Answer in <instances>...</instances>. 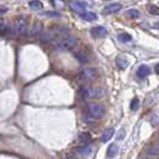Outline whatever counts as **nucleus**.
<instances>
[{"label": "nucleus", "mask_w": 159, "mask_h": 159, "mask_svg": "<svg viewBox=\"0 0 159 159\" xmlns=\"http://www.w3.org/2000/svg\"><path fill=\"white\" fill-rule=\"evenodd\" d=\"M77 39L71 34H65L55 41V47L62 50H71L75 47Z\"/></svg>", "instance_id": "1"}, {"label": "nucleus", "mask_w": 159, "mask_h": 159, "mask_svg": "<svg viewBox=\"0 0 159 159\" xmlns=\"http://www.w3.org/2000/svg\"><path fill=\"white\" fill-rule=\"evenodd\" d=\"M89 115L91 119H102L105 114V108L104 105L99 103H91L89 105Z\"/></svg>", "instance_id": "2"}, {"label": "nucleus", "mask_w": 159, "mask_h": 159, "mask_svg": "<svg viewBox=\"0 0 159 159\" xmlns=\"http://www.w3.org/2000/svg\"><path fill=\"white\" fill-rule=\"evenodd\" d=\"M97 70L93 67H86L79 72V79L83 81H92L97 78Z\"/></svg>", "instance_id": "3"}, {"label": "nucleus", "mask_w": 159, "mask_h": 159, "mask_svg": "<svg viewBox=\"0 0 159 159\" xmlns=\"http://www.w3.org/2000/svg\"><path fill=\"white\" fill-rule=\"evenodd\" d=\"M103 90L99 88H84L81 90V93L84 96L85 99H90V98H97V97H101L103 96Z\"/></svg>", "instance_id": "4"}, {"label": "nucleus", "mask_w": 159, "mask_h": 159, "mask_svg": "<svg viewBox=\"0 0 159 159\" xmlns=\"http://www.w3.org/2000/svg\"><path fill=\"white\" fill-rule=\"evenodd\" d=\"M13 31L16 32L17 35H24L28 31V25L24 19H17L15 24H13Z\"/></svg>", "instance_id": "5"}, {"label": "nucleus", "mask_w": 159, "mask_h": 159, "mask_svg": "<svg viewBox=\"0 0 159 159\" xmlns=\"http://www.w3.org/2000/svg\"><path fill=\"white\" fill-rule=\"evenodd\" d=\"M70 7L73 12H75V13H83L84 11H85V7H86V4H84V2H81V1H71L70 2Z\"/></svg>", "instance_id": "6"}, {"label": "nucleus", "mask_w": 159, "mask_h": 159, "mask_svg": "<svg viewBox=\"0 0 159 159\" xmlns=\"http://www.w3.org/2000/svg\"><path fill=\"white\" fill-rule=\"evenodd\" d=\"M91 35L93 37H105L108 35V30L104 26H95L91 29Z\"/></svg>", "instance_id": "7"}, {"label": "nucleus", "mask_w": 159, "mask_h": 159, "mask_svg": "<svg viewBox=\"0 0 159 159\" xmlns=\"http://www.w3.org/2000/svg\"><path fill=\"white\" fill-rule=\"evenodd\" d=\"M121 8H122V5L120 2H112V4H109L108 6H105L104 13H116Z\"/></svg>", "instance_id": "8"}, {"label": "nucleus", "mask_w": 159, "mask_h": 159, "mask_svg": "<svg viewBox=\"0 0 159 159\" xmlns=\"http://www.w3.org/2000/svg\"><path fill=\"white\" fill-rule=\"evenodd\" d=\"M80 18L86 20V22H92V20L97 19V15H96L95 12H85L84 11L83 13H80Z\"/></svg>", "instance_id": "9"}, {"label": "nucleus", "mask_w": 159, "mask_h": 159, "mask_svg": "<svg viewBox=\"0 0 159 159\" xmlns=\"http://www.w3.org/2000/svg\"><path fill=\"white\" fill-rule=\"evenodd\" d=\"M40 39L43 43H49L50 41L53 40V36H52L49 30H44V31L40 32Z\"/></svg>", "instance_id": "10"}, {"label": "nucleus", "mask_w": 159, "mask_h": 159, "mask_svg": "<svg viewBox=\"0 0 159 159\" xmlns=\"http://www.w3.org/2000/svg\"><path fill=\"white\" fill-rule=\"evenodd\" d=\"M74 57L79 61L80 64H86L89 61L88 55L85 53H83V52H74Z\"/></svg>", "instance_id": "11"}, {"label": "nucleus", "mask_w": 159, "mask_h": 159, "mask_svg": "<svg viewBox=\"0 0 159 159\" xmlns=\"http://www.w3.org/2000/svg\"><path fill=\"white\" fill-rule=\"evenodd\" d=\"M114 133H115V129H114V128H108L103 133V135H102V141H103V143H108L112 138Z\"/></svg>", "instance_id": "12"}, {"label": "nucleus", "mask_w": 159, "mask_h": 159, "mask_svg": "<svg viewBox=\"0 0 159 159\" xmlns=\"http://www.w3.org/2000/svg\"><path fill=\"white\" fill-rule=\"evenodd\" d=\"M91 148H92V147H91L90 145H83V146H80V147H77V148H75V152L79 153V154H83V156H86V154H89L90 152L92 151Z\"/></svg>", "instance_id": "13"}, {"label": "nucleus", "mask_w": 159, "mask_h": 159, "mask_svg": "<svg viewBox=\"0 0 159 159\" xmlns=\"http://www.w3.org/2000/svg\"><path fill=\"white\" fill-rule=\"evenodd\" d=\"M148 74H150V68H148L146 65H141V66L139 67V70H138V77L145 78V77H147Z\"/></svg>", "instance_id": "14"}, {"label": "nucleus", "mask_w": 159, "mask_h": 159, "mask_svg": "<svg viewBox=\"0 0 159 159\" xmlns=\"http://www.w3.org/2000/svg\"><path fill=\"white\" fill-rule=\"evenodd\" d=\"M117 152H119V147H117V145H116V143H111V145L109 146V148H108L107 156H108L109 158H114V157L117 154Z\"/></svg>", "instance_id": "15"}, {"label": "nucleus", "mask_w": 159, "mask_h": 159, "mask_svg": "<svg viewBox=\"0 0 159 159\" xmlns=\"http://www.w3.org/2000/svg\"><path fill=\"white\" fill-rule=\"evenodd\" d=\"M41 31H42V24L36 22L32 25L31 30H30V35H40Z\"/></svg>", "instance_id": "16"}, {"label": "nucleus", "mask_w": 159, "mask_h": 159, "mask_svg": "<svg viewBox=\"0 0 159 159\" xmlns=\"http://www.w3.org/2000/svg\"><path fill=\"white\" fill-rule=\"evenodd\" d=\"M29 6H30L32 10H42L43 4L41 2L40 0H31V1L29 2Z\"/></svg>", "instance_id": "17"}, {"label": "nucleus", "mask_w": 159, "mask_h": 159, "mask_svg": "<svg viewBox=\"0 0 159 159\" xmlns=\"http://www.w3.org/2000/svg\"><path fill=\"white\" fill-rule=\"evenodd\" d=\"M79 141L83 145H88V143L91 141V135L89 133H83V134L79 135Z\"/></svg>", "instance_id": "18"}, {"label": "nucleus", "mask_w": 159, "mask_h": 159, "mask_svg": "<svg viewBox=\"0 0 159 159\" xmlns=\"http://www.w3.org/2000/svg\"><path fill=\"white\" fill-rule=\"evenodd\" d=\"M146 153L148 156H159V146H151V147H148Z\"/></svg>", "instance_id": "19"}, {"label": "nucleus", "mask_w": 159, "mask_h": 159, "mask_svg": "<svg viewBox=\"0 0 159 159\" xmlns=\"http://www.w3.org/2000/svg\"><path fill=\"white\" fill-rule=\"evenodd\" d=\"M127 16L129 17V18H138V17L140 16V13H139L138 10L132 8V10H128L127 11Z\"/></svg>", "instance_id": "20"}, {"label": "nucleus", "mask_w": 159, "mask_h": 159, "mask_svg": "<svg viewBox=\"0 0 159 159\" xmlns=\"http://www.w3.org/2000/svg\"><path fill=\"white\" fill-rule=\"evenodd\" d=\"M132 40V36L129 34H120L119 35V41L121 42H128Z\"/></svg>", "instance_id": "21"}, {"label": "nucleus", "mask_w": 159, "mask_h": 159, "mask_svg": "<svg viewBox=\"0 0 159 159\" xmlns=\"http://www.w3.org/2000/svg\"><path fill=\"white\" fill-rule=\"evenodd\" d=\"M127 60L126 59H123V57H119L117 59V66H119L120 68H126L127 67Z\"/></svg>", "instance_id": "22"}, {"label": "nucleus", "mask_w": 159, "mask_h": 159, "mask_svg": "<svg viewBox=\"0 0 159 159\" xmlns=\"http://www.w3.org/2000/svg\"><path fill=\"white\" fill-rule=\"evenodd\" d=\"M138 108H139V99L138 98H134L133 101H132V103H130V110H138Z\"/></svg>", "instance_id": "23"}, {"label": "nucleus", "mask_w": 159, "mask_h": 159, "mask_svg": "<svg viewBox=\"0 0 159 159\" xmlns=\"http://www.w3.org/2000/svg\"><path fill=\"white\" fill-rule=\"evenodd\" d=\"M148 11H150V13H152V15H159V7H157V6H150V8H148Z\"/></svg>", "instance_id": "24"}, {"label": "nucleus", "mask_w": 159, "mask_h": 159, "mask_svg": "<svg viewBox=\"0 0 159 159\" xmlns=\"http://www.w3.org/2000/svg\"><path fill=\"white\" fill-rule=\"evenodd\" d=\"M44 16H49V17H59L60 13L59 12H54V11H47V12H43Z\"/></svg>", "instance_id": "25"}, {"label": "nucleus", "mask_w": 159, "mask_h": 159, "mask_svg": "<svg viewBox=\"0 0 159 159\" xmlns=\"http://www.w3.org/2000/svg\"><path fill=\"white\" fill-rule=\"evenodd\" d=\"M7 11V8L6 7H0V15H2V13H5Z\"/></svg>", "instance_id": "26"}, {"label": "nucleus", "mask_w": 159, "mask_h": 159, "mask_svg": "<svg viewBox=\"0 0 159 159\" xmlns=\"http://www.w3.org/2000/svg\"><path fill=\"white\" fill-rule=\"evenodd\" d=\"M154 70H156V73H158L159 74V64L156 66V68H154Z\"/></svg>", "instance_id": "27"}, {"label": "nucleus", "mask_w": 159, "mask_h": 159, "mask_svg": "<svg viewBox=\"0 0 159 159\" xmlns=\"http://www.w3.org/2000/svg\"><path fill=\"white\" fill-rule=\"evenodd\" d=\"M66 159H77V158H74V157H68V158H66Z\"/></svg>", "instance_id": "28"}, {"label": "nucleus", "mask_w": 159, "mask_h": 159, "mask_svg": "<svg viewBox=\"0 0 159 159\" xmlns=\"http://www.w3.org/2000/svg\"><path fill=\"white\" fill-rule=\"evenodd\" d=\"M156 28H159V24H156Z\"/></svg>", "instance_id": "29"}]
</instances>
